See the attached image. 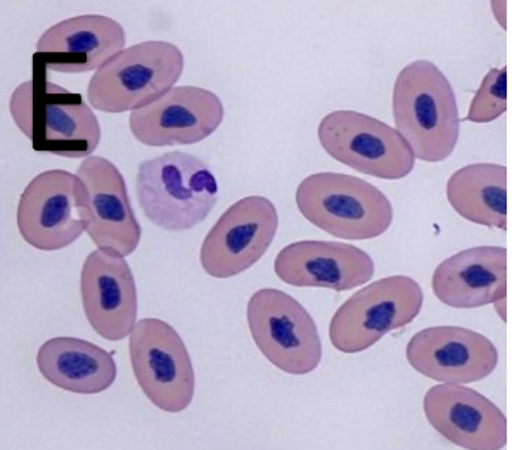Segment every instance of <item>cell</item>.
<instances>
[{"mask_svg": "<svg viewBox=\"0 0 512 450\" xmlns=\"http://www.w3.org/2000/svg\"><path fill=\"white\" fill-rule=\"evenodd\" d=\"M135 380L160 411H186L196 392V374L186 343L177 329L161 319L137 321L128 336Z\"/></svg>", "mask_w": 512, "mask_h": 450, "instance_id": "cell-8", "label": "cell"}, {"mask_svg": "<svg viewBox=\"0 0 512 450\" xmlns=\"http://www.w3.org/2000/svg\"><path fill=\"white\" fill-rule=\"evenodd\" d=\"M37 367L51 385L78 395L106 392L118 373L113 354L71 336L45 341L37 352Z\"/></svg>", "mask_w": 512, "mask_h": 450, "instance_id": "cell-20", "label": "cell"}, {"mask_svg": "<svg viewBox=\"0 0 512 450\" xmlns=\"http://www.w3.org/2000/svg\"><path fill=\"white\" fill-rule=\"evenodd\" d=\"M423 409L429 425L450 444L468 450L506 449V414L473 388L433 386L424 395Z\"/></svg>", "mask_w": 512, "mask_h": 450, "instance_id": "cell-16", "label": "cell"}, {"mask_svg": "<svg viewBox=\"0 0 512 450\" xmlns=\"http://www.w3.org/2000/svg\"><path fill=\"white\" fill-rule=\"evenodd\" d=\"M224 103L212 90L194 85L173 87L158 101L132 111L130 132L149 148L196 144L217 132L224 122Z\"/></svg>", "mask_w": 512, "mask_h": 450, "instance_id": "cell-13", "label": "cell"}, {"mask_svg": "<svg viewBox=\"0 0 512 450\" xmlns=\"http://www.w3.org/2000/svg\"><path fill=\"white\" fill-rule=\"evenodd\" d=\"M9 113L33 149L61 158H89L99 148L101 123L84 97L45 77L18 85L9 99Z\"/></svg>", "mask_w": 512, "mask_h": 450, "instance_id": "cell-1", "label": "cell"}, {"mask_svg": "<svg viewBox=\"0 0 512 450\" xmlns=\"http://www.w3.org/2000/svg\"><path fill=\"white\" fill-rule=\"evenodd\" d=\"M80 295L87 321L104 340L122 341L137 324V288L125 257L97 248L85 258Z\"/></svg>", "mask_w": 512, "mask_h": 450, "instance_id": "cell-15", "label": "cell"}, {"mask_svg": "<svg viewBox=\"0 0 512 450\" xmlns=\"http://www.w3.org/2000/svg\"><path fill=\"white\" fill-rule=\"evenodd\" d=\"M246 317L256 347L272 366L293 376L319 367V329L296 298L276 288H263L251 296Z\"/></svg>", "mask_w": 512, "mask_h": 450, "instance_id": "cell-7", "label": "cell"}, {"mask_svg": "<svg viewBox=\"0 0 512 450\" xmlns=\"http://www.w3.org/2000/svg\"><path fill=\"white\" fill-rule=\"evenodd\" d=\"M492 305L495 307V312L499 314L500 321L507 322V296L500 298L497 302H493Z\"/></svg>", "mask_w": 512, "mask_h": 450, "instance_id": "cell-24", "label": "cell"}, {"mask_svg": "<svg viewBox=\"0 0 512 450\" xmlns=\"http://www.w3.org/2000/svg\"><path fill=\"white\" fill-rule=\"evenodd\" d=\"M82 182L85 232L97 248H109L128 257L141 243L142 227L135 217L127 182L115 163L89 156L78 167Z\"/></svg>", "mask_w": 512, "mask_h": 450, "instance_id": "cell-12", "label": "cell"}, {"mask_svg": "<svg viewBox=\"0 0 512 450\" xmlns=\"http://www.w3.org/2000/svg\"><path fill=\"white\" fill-rule=\"evenodd\" d=\"M135 194L142 212L168 232L191 231L218 201V182L198 156L172 151L139 163Z\"/></svg>", "mask_w": 512, "mask_h": 450, "instance_id": "cell-3", "label": "cell"}, {"mask_svg": "<svg viewBox=\"0 0 512 450\" xmlns=\"http://www.w3.org/2000/svg\"><path fill=\"white\" fill-rule=\"evenodd\" d=\"M391 110L417 160L440 163L454 153L461 135L459 106L454 87L435 63L417 59L398 73Z\"/></svg>", "mask_w": 512, "mask_h": 450, "instance_id": "cell-2", "label": "cell"}, {"mask_svg": "<svg viewBox=\"0 0 512 450\" xmlns=\"http://www.w3.org/2000/svg\"><path fill=\"white\" fill-rule=\"evenodd\" d=\"M296 206L317 229L348 241L383 236L395 217L393 205L381 189L367 180L336 172H320L301 180Z\"/></svg>", "mask_w": 512, "mask_h": 450, "instance_id": "cell-4", "label": "cell"}, {"mask_svg": "<svg viewBox=\"0 0 512 450\" xmlns=\"http://www.w3.org/2000/svg\"><path fill=\"white\" fill-rule=\"evenodd\" d=\"M506 2H492V13L495 14V18L499 21L500 25L506 28Z\"/></svg>", "mask_w": 512, "mask_h": 450, "instance_id": "cell-23", "label": "cell"}, {"mask_svg": "<svg viewBox=\"0 0 512 450\" xmlns=\"http://www.w3.org/2000/svg\"><path fill=\"white\" fill-rule=\"evenodd\" d=\"M509 174L497 163H473L447 182V200L454 212L473 224L506 231L509 215Z\"/></svg>", "mask_w": 512, "mask_h": 450, "instance_id": "cell-21", "label": "cell"}, {"mask_svg": "<svg viewBox=\"0 0 512 450\" xmlns=\"http://www.w3.org/2000/svg\"><path fill=\"white\" fill-rule=\"evenodd\" d=\"M279 213L269 198L246 196L225 210L199 251L208 276L231 279L251 269L276 239Z\"/></svg>", "mask_w": 512, "mask_h": 450, "instance_id": "cell-10", "label": "cell"}, {"mask_svg": "<svg viewBox=\"0 0 512 450\" xmlns=\"http://www.w3.org/2000/svg\"><path fill=\"white\" fill-rule=\"evenodd\" d=\"M509 257L502 246L459 251L436 267L431 288L452 309H478L507 296Z\"/></svg>", "mask_w": 512, "mask_h": 450, "instance_id": "cell-19", "label": "cell"}, {"mask_svg": "<svg viewBox=\"0 0 512 450\" xmlns=\"http://www.w3.org/2000/svg\"><path fill=\"white\" fill-rule=\"evenodd\" d=\"M274 270L282 283L295 288L350 291L371 281L369 253L340 241H298L277 253Z\"/></svg>", "mask_w": 512, "mask_h": 450, "instance_id": "cell-17", "label": "cell"}, {"mask_svg": "<svg viewBox=\"0 0 512 450\" xmlns=\"http://www.w3.org/2000/svg\"><path fill=\"white\" fill-rule=\"evenodd\" d=\"M82 182L66 170H47L33 177L18 203V231L40 251H59L85 232Z\"/></svg>", "mask_w": 512, "mask_h": 450, "instance_id": "cell-11", "label": "cell"}, {"mask_svg": "<svg viewBox=\"0 0 512 450\" xmlns=\"http://www.w3.org/2000/svg\"><path fill=\"white\" fill-rule=\"evenodd\" d=\"M407 360L429 380L469 385L485 380L497 369L499 352L492 340L478 331L435 326L412 336Z\"/></svg>", "mask_w": 512, "mask_h": 450, "instance_id": "cell-14", "label": "cell"}, {"mask_svg": "<svg viewBox=\"0 0 512 450\" xmlns=\"http://www.w3.org/2000/svg\"><path fill=\"white\" fill-rule=\"evenodd\" d=\"M184 66V54L172 42L148 40L130 45L90 78L89 104L109 115L141 110L175 87Z\"/></svg>", "mask_w": 512, "mask_h": 450, "instance_id": "cell-5", "label": "cell"}, {"mask_svg": "<svg viewBox=\"0 0 512 450\" xmlns=\"http://www.w3.org/2000/svg\"><path fill=\"white\" fill-rule=\"evenodd\" d=\"M127 44L123 26L101 14H84L47 28L35 51V63L58 73H87L122 52Z\"/></svg>", "mask_w": 512, "mask_h": 450, "instance_id": "cell-18", "label": "cell"}, {"mask_svg": "<svg viewBox=\"0 0 512 450\" xmlns=\"http://www.w3.org/2000/svg\"><path fill=\"white\" fill-rule=\"evenodd\" d=\"M319 141L333 160L376 179H405L416 165V156L397 129L359 111L324 116Z\"/></svg>", "mask_w": 512, "mask_h": 450, "instance_id": "cell-9", "label": "cell"}, {"mask_svg": "<svg viewBox=\"0 0 512 450\" xmlns=\"http://www.w3.org/2000/svg\"><path fill=\"white\" fill-rule=\"evenodd\" d=\"M423 288L409 276L384 277L350 296L329 324V340L341 354H360L421 314Z\"/></svg>", "mask_w": 512, "mask_h": 450, "instance_id": "cell-6", "label": "cell"}, {"mask_svg": "<svg viewBox=\"0 0 512 450\" xmlns=\"http://www.w3.org/2000/svg\"><path fill=\"white\" fill-rule=\"evenodd\" d=\"M507 111V68L488 71L480 89L469 106L468 120L473 123H490L499 120Z\"/></svg>", "mask_w": 512, "mask_h": 450, "instance_id": "cell-22", "label": "cell"}]
</instances>
